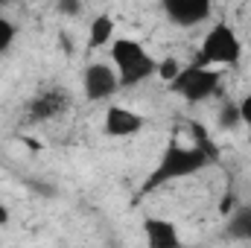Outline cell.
Wrapping results in <instances>:
<instances>
[{
  "label": "cell",
  "mask_w": 251,
  "mask_h": 248,
  "mask_svg": "<svg viewBox=\"0 0 251 248\" xmlns=\"http://www.w3.org/2000/svg\"><path fill=\"white\" fill-rule=\"evenodd\" d=\"M213 161V149L199 146V143H181V140H170L155 164V170L149 173V178L143 181L140 193H155L170 181H181L190 178L201 170H207Z\"/></svg>",
  "instance_id": "cell-1"
},
{
  "label": "cell",
  "mask_w": 251,
  "mask_h": 248,
  "mask_svg": "<svg viewBox=\"0 0 251 248\" xmlns=\"http://www.w3.org/2000/svg\"><path fill=\"white\" fill-rule=\"evenodd\" d=\"M108 47H111V64L117 67V76H120V88H137L140 82L155 76L158 59H152L140 41L114 38Z\"/></svg>",
  "instance_id": "cell-2"
},
{
  "label": "cell",
  "mask_w": 251,
  "mask_h": 248,
  "mask_svg": "<svg viewBox=\"0 0 251 248\" xmlns=\"http://www.w3.org/2000/svg\"><path fill=\"white\" fill-rule=\"evenodd\" d=\"M243 59V41L237 35V29L225 21L213 24L207 29V35L201 38V47H199V64H207V67H234V64Z\"/></svg>",
  "instance_id": "cell-3"
},
{
  "label": "cell",
  "mask_w": 251,
  "mask_h": 248,
  "mask_svg": "<svg viewBox=\"0 0 251 248\" xmlns=\"http://www.w3.org/2000/svg\"><path fill=\"white\" fill-rule=\"evenodd\" d=\"M219 67H207V64L193 62L190 67H181V73L170 82V91L178 94L184 102L196 105V102H207L210 97L219 94Z\"/></svg>",
  "instance_id": "cell-4"
},
{
  "label": "cell",
  "mask_w": 251,
  "mask_h": 248,
  "mask_svg": "<svg viewBox=\"0 0 251 248\" xmlns=\"http://www.w3.org/2000/svg\"><path fill=\"white\" fill-rule=\"evenodd\" d=\"M73 105V94L64 88V85H47L41 88L24 108V120L32 125L38 123H50L56 117L67 114V108Z\"/></svg>",
  "instance_id": "cell-5"
},
{
  "label": "cell",
  "mask_w": 251,
  "mask_h": 248,
  "mask_svg": "<svg viewBox=\"0 0 251 248\" xmlns=\"http://www.w3.org/2000/svg\"><path fill=\"white\" fill-rule=\"evenodd\" d=\"M120 91L117 67L105 62H91L82 73V94L88 102H108Z\"/></svg>",
  "instance_id": "cell-6"
},
{
  "label": "cell",
  "mask_w": 251,
  "mask_h": 248,
  "mask_svg": "<svg viewBox=\"0 0 251 248\" xmlns=\"http://www.w3.org/2000/svg\"><path fill=\"white\" fill-rule=\"evenodd\" d=\"M161 9L170 24H176L181 29H193L210 18L213 0H161Z\"/></svg>",
  "instance_id": "cell-7"
},
{
  "label": "cell",
  "mask_w": 251,
  "mask_h": 248,
  "mask_svg": "<svg viewBox=\"0 0 251 248\" xmlns=\"http://www.w3.org/2000/svg\"><path fill=\"white\" fill-rule=\"evenodd\" d=\"M146 128V117L126 108V105H108L102 117V131L108 137H134Z\"/></svg>",
  "instance_id": "cell-8"
},
{
  "label": "cell",
  "mask_w": 251,
  "mask_h": 248,
  "mask_svg": "<svg viewBox=\"0 0 251 248\" xmlns=\"http://www.w3.org/2000/svg\"><path fill=\"white\" fill-rule=\"evenodd\" d=\"M143 237L146 243L155 248H176L181 246V234H178V225L170 222V219H161V216H146L143 219Z\"/></svg>",
  "instance_id": "cell-9"
},
{
  "label": "cell",
  "mask_w": 251,
  "mask_h": 248,
  "mask_svg": "<svg viewBox=\"0 0 251 248\" xmlns=\"http://www.w3.org/2000/svg\"><path fill=\"white\" fill-rule=\"evenodd\" d=\"M225 234H228L231 240L251 243V204H237V207L228 213Z\"/></svg>",
  "instance_id": "cell-10"
},
{
  "label": "cell",
  "mask_w": 251,
  "mask_h": 248,
  "mask_svg": "<svg viewBox=\"0 0 251 248\" xmlns=\"http://www.w3.org/2000/svg\"><path fill=\"white\" fill-rule=\"evenodd\" d=\"M114 41V18L111 15H97L88 26V50H100Z\"/></svg>",
  "instance_id": "cell-11"
},
{
  "label": "cell",
  "mask_w": 251,
  "mask_h": 248,
  "mask_svg": "<svg viewBox=\"0 0 251 248\" xmlns=\"http://www.w3.org/2000/svg\"><path fill=\"white\" fill-rule=\"evenodd\" d=\"M216 125L222 131H234L243 125V114H240V102H225L219 111H216Z\"/></svg>",
  "instance_id": "cell-12"
},
{
  "label": "cell",
  "mask_w": 251,
  "mask_h": 248,
  "mask_svg": "<svg viewBox=\"0 0 251 248\" xmlns=\"http://www.w3.org/2000/svg\"><path fill=\"white\" fill-rule=\"evenodd\" d=\"M178 73H181V62H178L176 56H167V59H161V62H158V67H155V76H158L161 82H167V85H170V82H173Z\"/></svg>",
  "instance_id": "cell-13"
},
{
  "label": "cell",
  "mask_w": 251,
  "mask_h": 248,
  "mask_svg": "<svg viewBox=\"0 0 251 248\" xmlns=\"http://www.w3.org/2000/svg\"><path fill=\"white\" fill-rule=\"evenodd\" d=\"M15 38H18V26H15L9 18H3V15H0V56L15 44Z\"/></svg>",
  "instance_id": "cell-14"
},
{
  "label": "cell",
  "mask_w": 251,
  "mask_h": 248,
  "mask_svg": "<svg viewBox=\"0 0 251 248\" xmlns=\"http://www.w3.org/2000/svg\"><path fill=\"white\" fill-rule=\"evenodd\" d=\"M59 12L67 18H79L82 15V0H59Z\"/></svg>",
  "instance_id": "cell-15"
},
{
  "label": "cell",
  "mask_w": 251,
  "mask_h": 248,
  "mask_svg": "<svg viewBox=\"0 0 251 248\" xmlns=\"http://www.w3.org/2000/svg\"><path fill=\"white\" fill-rule=\"evenodd\" d=\"M29 190H35V193H38V196H44V198H53V196H56V187L44 184V181H38V178H32V181H29Z\"/></svg>",
  "instance_id": "cell-16"
},
{
  "label": "cell",
  "mask_w": 251,
  "mask_h": 248,
  "mask_svg": "<svg viewBox=\"0 0 251 248\" xmlns=\"http://www.w3.org/2000/svg\"><path fill=\"white\" fill-rule=\"evenodd\" d=\"M240 114H243V123L251 125V94L240 99Z\"/></svg>",
  "instance_id": "cell-17"
},
{
  "label": "cell",
  "mask_w": 251,
  "mask_h": 248,
  "mask_svg": "<svg viewBox=\"0 0 251 248\" xmlns=\"http://www.w3.org/2000/svg\"><path fill=\"white\" fill-rule=\"evenodd\" d=\"M3 225H9V207L0 201V228H3Z\"/></svg>",
  "instance_id": "cell-18"
},
{
  "label": "cell",
  "mask_w": 251,
  "mask_h": 248,
  "mask_svg": "<svg viewBox=\"0 0 251 248\" xmlns=\"http://www.w3.org/2000/svg\"><path fill=\"white\" fill-rule=\"evenodd\" d=\"M249 128H251V125H249ZM249 143H251V131H249Z\"/></svg>",
  "instance_id": "cell-19"
}]
</instances>
